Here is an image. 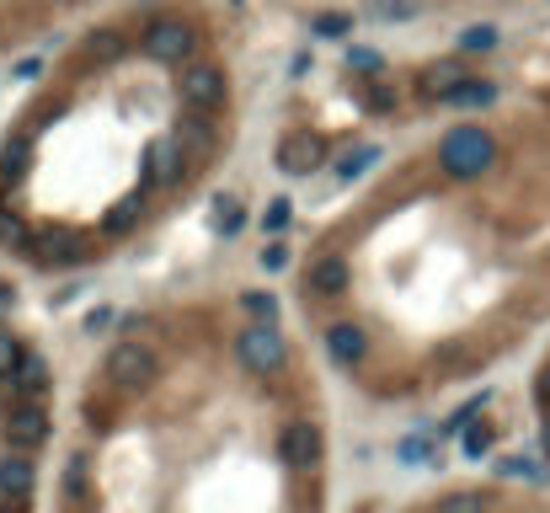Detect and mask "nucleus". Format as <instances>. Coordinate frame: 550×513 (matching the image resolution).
Masks as SVG:
<instances>
[{"mask_svg": "<svg viewBox=\"0 0 550 513\" xmlns=\"http://www.w3.org/2000/svg\"><path fill=\"white\" fill-rule=\"evenodd\" d=\"M550 497L513 487V481H444L412 497L401 513H545Z\"/></svg>", "mask_w": 550, "mask_h": 513, "instance_id": "39448f33", "label": "nucleus"}, {"mask_svg": "<svg viewBox=\"0 0 550 513\" xmlns=\"http://www.w3.org/2000/svg\"><path fill=\"white\" fill-rule=\"evenodd\" d=\"M321 359L267 289L129 305L75 375L54 513H326Z\"/></svg>", "mask_w": 550, "mask_h": 513, "instance_id": "f03ea898", "label": "nucleus"}, {"mask_svg": "<svg viewBox=\"0 0 550 513\" xmlns=\"http://www.w3.org/2000/svg\"><path fill=\"white\" fill-rule=\"evenodd\" d=\"M107 6H118V0H0V59L38 49L54 33H75Z\"/></svg>", "mask_w": 550, "mask_h": 513, "instance_id": "20e7f679", "label": "nucleus"}, {"mask_svg": "<svg viewBox=\"0 0 550 513\" xmlns=\"http://www.w3.org/2000/svg\"><path fill=\"white\" fill-rule=\"evenodd\" d=\"M305 230L289 316L369 407H428L513 364L550 326V70L444 91Z\"/></svg>", "mask_w": 550, "mask_h": 513, "instance_id": "f257e3e1", "label": "nucleus"}, {"mask_svg": "<svg viewBox=\"0 0 550 513\" xmlns=\"http://www.w3.org/2000/svg\"><path fill=\"white\" fill-rule=\"evenodd\" d=\"M225 0H118L0 118V257L33 278L118 268L182 220L241 145Z\"/></svg>", "mask_w": 550, "mask_h": 513, "instance_id": "7ed1b4c3", "label": "nucleus"}]
</instances>
